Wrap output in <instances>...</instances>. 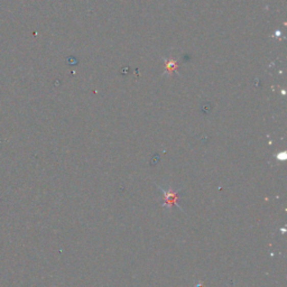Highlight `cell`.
Returning a JSON list of instances; mask_svg holds the SVG:
<instances>
[{"label": "cell", "mask_w": 287, "mask_h": 287, "mask_svg": "<svg viewBox=\"0 0 287 287\" xmlns=\"http://www.w3.org/2000/svg\"><path fill=\"white\" fill-rule=\"evenodd\" d=\"M165 194L168 195V202H166V203H168L170 206H171L172 204H175V203H176V202H175L176 199H177V195H176V194H174L172 191L165 192Z\"/></svg>", "instance_id": "1"}]
</instances>
